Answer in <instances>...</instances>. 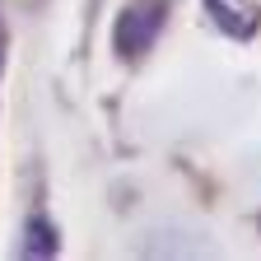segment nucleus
I'll list each match as a JSON object with an SVG mask.
<instances>
[{"mask_svg": "<svg viewBox=\"0 0 261 261\" xmlns=\"http://www.w3.org/2000/svg\"><path fill=\"white\" fill-rule=\"evenodd\" d=\"M23 252H28V256H51V252H56V228H51L42 215L28 219V228H23Z\"/></svg>", "mask_w": 261, "mask_h": 261, "instance_id": "2", "label": "nucleus"}, {"mask_svg": "<svg viewBox=\"0 0 261 261\" xmlns=\"http://www.w3.org/2000/svg\"><path fill=\"white\" fill-rule=\"evenodd\" d=\"M159 28H163V5L159 0H145V5H126L121 19H117V33H112V42L121 56H140L154 47L159 38Z\"/></svg>", "mask_w": 261, "mask_h": 261, "instance_id": "1", "label": "nucleus"}]
</instances>
